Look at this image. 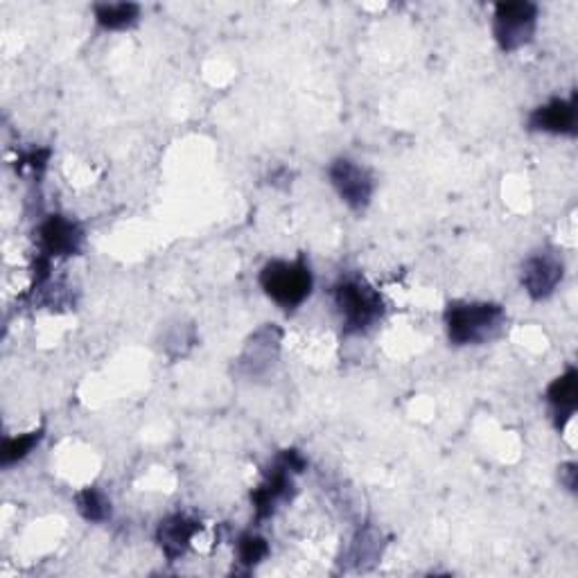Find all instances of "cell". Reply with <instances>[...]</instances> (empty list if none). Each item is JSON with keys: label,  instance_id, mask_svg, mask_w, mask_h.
Listing matches in <instances>:
<instances>
[{"label": "cell", "instance_id": "277c9868", "mask_svg": "<svg viewBox=\"0 0 578 578\" xmlns=\"http://www.w3.org/2000/svg\"><path fill=\"white\" fill-rule=\"evenodd\" d=\"M303 470H305V459L296 450H285L274 463H271V468L267 470V480L251 493L258 520L274 516L279 504L292 499L294 495L292 474Z\"/></svg>", "mask_w": 578, "mask_h": 578}, {"label": "cell", "instance_id": "5bb4252c", "mask_svg": "<svg viewBox=\"0 0 578 578\" xmlns=\"http://www.w3.org/2000/svg\"><path fill=\"white\" fill-rule=\"evenodd\" d=\"M44 438V429H37V432H27V434H21V436H14V438H8L5 446H3V465L10 468L12 463L25 459L34 448L39 446V440Z\"/></svg>", "mask_w": 578, "mask_h": 578}, {"label": "cell", "instance_id": "30bf717a", "mask_svg": "<svg viewBox=\"0 0 578 578\" xmlns=\"http://www.w3.org/2000/svg\"><path fill=\"white\" fill-rule=\"evenodd\" d=\"M201 531V522L188 518V516H169L165 518L161 524H158V531H156V540L158 545L163 550V554L169 558V561H177L181 558L188 547L192 538Z\"/></svg>", "mask_w": 578, "mask_h": 578}, {"label": "cell", "instance_id": "52a82bcc", "mask_svg": "<svg viewBox=\"0 0 578 578\" xmlns=\"http://www.w3.org/2000/svg\"><path fill=\"white\" fill-rule=\"evenodd\" d=\"M563 274L565 264L556 253H535L522 267V285L533 300H542L556 292L563 281Z\"/></svg>", "mask_w": 578, "mask_h": 578}, {"label": "cell", "instance_id": "ba28073f", "mask_svg": "<svg viewBox=\"0 0 578 578\" xmlns=\"http://www.w3.org/2000/svg\"><path fill=\"white\" fill-rule=\"evenodd\" d=\"M39 243L46 258L75 256L84 243V233L75 222L50 215L39 228Z\"/></svg>", "mask_w": 578, "mask_h": 578}, {"label": "cell", "instance_id": "8992f818", "mask_svg": "<svg viewBox=\"0 0 578 578\" xmlns=\"http://www.w3.org/2000/svg\"><path fill=\"white\" fill-rule=\"evenodd\" d=\"M328 177L349 207L357 213L366 211L370 203L373 190H376V181H373L370 173L364 165H357L351 158H337L328 167Z\"/></svg>", "mask_w": 578, "mask_h": 578}, {"label": "cell", "instance_id": "5b68a950", "mask_svg": "<svg viewBox=\"0 0 578 578\" xmlns=\"http://www.w3.org/2000/svg\"><path fill=\"white\" fill-rule=\"evenodd\" d=\"M538 23V8L533 3H499L495 8L493 32L504 52L520 50L531 44Z\"/></svg>", "mask_w": 578, "mask_h": 578}, {"label": "cell", "instance_id": "4fadbf2b", "mask_svg": "<svg viewBox=\"0 0 578 578\" xmlns=\"http://www.w3.org/2000/svg\"><path fill=\"white\" fill-rule=\"evenodd\" d=\"M78 508L80 514L89 520V522H102L107 520L111 514V504L105 497V493H99L97 488H86L78 495Z\"/></svg>", "mask_w": 578, "mask_h": 578}, {"label": "cell", "instance_id": "6da1fadb", "mask_svg": "<svg viewBox=\"0 0 578 578\" xmlns=\"http://www.w3.org/2000/svg\"><path fill=\"white\" fill-rule=\"evenodd\" d=\"M450 342L457 346H477L495 339L506 326V312L497 303H450L446 310Z\"/></svg>", "mask_w": 578, "mask_h": 578}, {"label": "cell", "instance_id": "9a60e30c", "mask_svg": "<svg viewBox=\"0 0 578 578\" xmlns=\"http://www.w3.org/2000/svg\"><path fill=\"white\" fill-rule=\"evenodd\" d=\"M267 554H269V545L260 535L245 533L240 540H237V558H240V563L247 567L258 565Z\"/></svg>", "mask_w": 578, "mask_h": 578}, {"label": "cell", "instance_id": "7c38bea8", "mask_svg": "<svg viewBox=\"0 0 578 578\" xmlns=\"http://www.w3.org/2000/svg\"><path fill=\"white\" fill-rule=\"evenodd\" d=\"M141 8L133 3H114V5H95V19L105 30H127L139 21Z\"/></svg>", "mask_w": 578, "mask_h": 578}, {"label": "cell", "instance_id": "3957f363", "mask_svg": "<svg viewBox=\"0 0 578 578\" xmlns=\"http://www.w3.org/2000/svg\"><path fill=\"white\" fill-rule=\"evenodd\" d=\"M334 305L342 315V326L346 334L366 332L376 326L385 315V300L378 290H373L359 276H346L332 290Z\"/></svg>", "mask_w": 578, "mask_h": 578}, {"label": "cell", "instance_id": "9c48e42d", "mask_svg": "<svg viewBox=\"0 0 578 578\" xmlns=\"http://www.w3.org/2000/svg\"><path fill=\"white\" fill-rule=\"evenodd\" d=\"M576 120H578V109H576V95L569 99L556 97L547 105L538 107L529 116V127L533 131H547V133H565L574 135L576 133Z\"/></svg>", "mask_w": 578, "mask_h": 578}, {"label": "cell", "instance_id": "8fae6325", "mask_svg": "<svg viewBox=\"0 0 578 578\" xmlns=\"http://www.w3.org/2000/svg\"><path fill=\"white\" fill-rule=\"evenodd\" d=\"M547 400L552 404L556 427L563 429L565 423L574 416L578 404V373L567 368L561 378H556L547 389Z\"/></svg>", "mask_w": 578, "mask_h": 578}, {"label": "cell", "instance_id": "7a4b0ae2", "mask_svg": "<svg viewBox=\"0 0 578 578\" xmlns=\"http://www.w3.org/2000/svg\"><path fill=\"white\" fill-rule=\"evenodd\" d=\"M312 271L308 260H271L260 271V287L283 310H296L312 294Z\"/></svg>", "mask_w": 578, "mask_h": 578}]
</instances>
